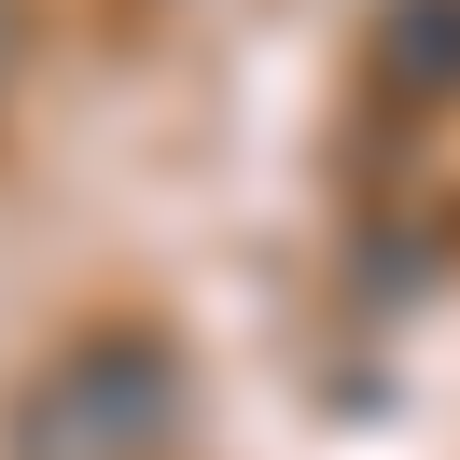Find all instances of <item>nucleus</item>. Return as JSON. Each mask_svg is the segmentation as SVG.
I'll use <instances>...</instances> for the list:
<instances>
[{
  "label": "nucleus",
  "instance_id": "f257e3e1",
  "mask_svg": "<svg viewBox=\"0 0 460 460\" xmlns=\"http://www.w3.org/2000/svg\"><path fill=\"white\" fill-rule=\"evenodd\" d=\"M168 447H181V363L112 321V335H70L14 391V447L0 460H168Z\"/></svg>",
  "mask_w": 460,
  "mask_h": 460
},
{
  "label": "nucleus",
  "instance_id": "f03ea898",
  "mask_svg": "<svg viewBox=\"0 0 460 460\" xmlns=\"http://www.w3.org/2000/svg\"><path fill=\"white\" fill-rule=\"evenodd\" d=\"M0 57H14V14H0Z\"/></svg>",
  "mask_w": 460,
  "mask_h": 460
}]
</instances>
